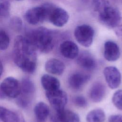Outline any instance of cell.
<instances>
[{"instance_id":"cell-1","label":"cell","mask_w":122,"mask_h":122,"mask_svg":"<svg viewBox=\"0 0 122 122\" xmlns=\"http://www.w3.org/2000/svg\"><path fill=\"white\" fill-rule=\"evenodd\" d=\"M36 49L26 37L17 36L14 42L13 59L22 71L31 73L35 71L37 61Z\"/></svg>"},{"instance_id":"cell-2","label":"cell","mask_w":122,"mask_h":122,"mask_svg":"<svg viewBox=\"0 0 122 122\" xmlns=\"http://www.w3.org/2000/svg\"><path fill=\"white\" fill-rule=\"evenodd\" d=\"M36 50L48 53L53 48L54 40L51 32L44 27H40L30 31L26 37Z\"/></svg>"},{"instance_id":"cell-3","label":"cell","mask_w":122,"mask_h":122,"mask_svg":"<svg viewBox=\"0 0 122 122\" xmlns=\"http://www.w3.org/2000/svg\"><path fill=\"white\" fill-rule=\"evenodd\" d=\"M54 5L46 3L27 10L25 14L26 21L31 25H37L48 20L50 11Z\"/></svg>"},{"instance_id":"cell-4","label":"cell","mask_w":122,"mask_h":122,"mask_svg":"<svg viewBox=\"0 0 122 122\" xmlns=\"http://www.w3.org/2000/svg\"><path fill=\"white\" fill-rule=\"evenodd\" d=\"M99 20L105 26L110 29L114 28L121 21V13L117 8L108 5L99 12Z\"/></svg>"},{"instance_id":"cell-5","label":"cell","mask_w":122,"mask_h":122,"mask_svg":"<svg viewBox=\"0 0 122 122\" xmlns=\"http://www.w3.org/2000/svg\"><path fill=\"white\" fill-rule=\"evenodd\" d=\"M20 83L14 77H6L0 83V97L1 99L7 97L17 98L20 95Z\"/></svg>"},{"instance_id":"cell-6","label":"cell","mask_w":122,"mask_h":122,"mask_svg":"<svg viewBox=\"0 0 122 122\" xmlns=\"http://www.w3.org/2000/svg\"><path fill=\"white\" fill-rule=\"evenodd\" d=\"M74 35L79 43L85 47H89L92 43L94 31L91 26L82 24L77 26Z\"/></svg>"},{"instance_id":"cell-7","label":"cell","mask_w":122,"mask_h":122,"mask_svg":"<svg viewBox=\"0 0 122 122\" xmlns=\"http://www.w3.org/2000/svg\"><path fill=\"white\" fill-rule=\"evenodd\" d=\"M46 97L52 107L58 112L64 109L68 101V97L65 92L61 89L46 92Z\"/></svg>"},{"instance_id":"cell-8","label":"cell","mask_w":122,"mask_h":122,"mask_svg":"<svg viewBox=\"0 0 122 122\" xmlns=\"http://www.w3.org/2000/svg\"><path fill=\"white\" fill-rule=\"evenodd\" d=\"M103 75L108 86L112 89L117 88L121 82V74L114 66H107L103 70Z\"/></svg>"},{"instance_id":"cell-9","label":"cell","mask_w":122,"mask_h":122,"mask_svg":"<svg viewBox=\"0 0 122 122\" xmlns=\"http://www.w3.org/2000/svg\"><path fill=\"white\" fill-rule=\"evenodd\" d=\"M69 15L63 9L53 6L49 17V20L52 24L57 27H62L68 22Z\"/></svg>"},{"instance_id":"cell-10","label":"cell","mask_w":122,"mask_h":122,"mask_svg":"<svg viewBox=\"0 0 122 122\" xmlns=\"http://www.w3.org/2000/svg\"><path fill=\"white\" fill-rule=\"evenodd\" d=\"M89 75L81 72H75L70 76L68 83L72 89L79 90L81 89L90 80Z\"/></svg>"},{"instance_id":"cell-11","label":"cell","mask_w":122,"mask_h":122,"mask_svg":"<svg viewBox=\"0 0 122 122\" xmlns=\"http://www.w3.org/2000/svg\"><path fill=\"white\" fill-rule=\"evenodd\" d=\"M60 51L62 55L69 59H73L78 57L79 50L78 46L71 41H65L60 46Z\"/></svg>"},{"instance_id":"cell-12","label":"cell","mask_w":122,"mask_h":122,"mask_svg":"<svg viewBox=\"0 0 122 122\" xmlns=\"http://www.w3.org/2000/svg\"><path fill=\"white\" fill-rule=\"evenodd\" d=\"M104 57L109 61H117L120 56V51L119 46L115 42L108 41L105 42L104 45Z\"/></svg>"},{"instance_id":"cell-13","label":"cell","mask_w":122,"mask_h":122,"mask_svg":"<svg viewBox=\"0 0 122 122\" xmlns=\"http://www.w3.org/2000/svg\"><path fill=\"white\" fill-rule=\"evenodd\" d=\"M0 119L2 122H25L20 113L2 106L0 108Z\"/></svg>"},{"instance_id":"cell-14","label":"cell","mask_w":122,"mask_h":122,"mask_svg":"<svg viewBox=\"0 0 122 122\" xmlns=\"http://www.w3.org/2000/svg\"><path fill=\"white\" fill-rule=\"evenodd\" d=\"M77 64L87 70H92L96 67V61L93 57L88 52L83 51L77 57Z\"/></svg>"},{"instance_id":"cell-15","label":"cell","mask_w":122,"mask_h":122,"mask_svg":"<svg viewBox=\"0 0 122 122\" xmlns=\"http://www.w3.org/2000/svg\"><path fill=\"white\" fill-rule=\"evenodd\" d=\"M45 69L50 74L60 75L63 73L65 65L62 61L56 59H51L45 64Z\"/></svg>"},{"instance_id":"cell-16","label":"cell","mask_w":122,"mask_h":122,"mask_svg":"<svg viewBox=\"0 0 122 122\" xmlns=\"http://www.w3.org/2000/svg\"><path fill=\"white\" fill-rule=\"evenodd\" d=\"M106 93L105 87L100 82H95L90 91V97L94 102H99L104 98Z\"/></svg>"},{"instance_id":"cell-17","label":"cell","mask_w":122,"mask_h":122,"mask_svg":"<svg viewBox=\"0 0 122 122\" xmlns=\"http://www.w3.org/2000/svg\"><path fill=\"white\" fill-rule=\"evenodd\" d=\"M41 82L42 87L46 92L52 91L60 89V82L56 77L49 75L44 74L42 76Z\"/></svg>"},{"instance_id":"cell-18","label":"cell","mask_w":122,"mask_h":122,"mask_svg":"<svg viewBox=\"0 0 122 122\" xmlns=\"http://www.w3.org/2000/svg\"><path fill=\"white\" fill-rule=\"evenodd\" d=\"M56 118L59 122H80L79 116L75 112L66 109L56 112Z\"/></svg>"},{"instance_id":"cell-19","label":"cell","mask_w":122,"mask_h":122,"mask_svg":"<svg viewBox=\"0 0 122 122\" xmlns=\"http://www.w3.org/2000/svg\"><path fill=\"white\" fill-rule=\"evenodd\" d=\"M34 112L37 120L39 122H45L50 113L48 106L44 102L37 103L34 108Z\"/></svg>"},{"instance_id":"cell-20","label":"cell","mask_w":122,"mask_h":122,"mask_svg":"<svg viewBox=\"0 0 122 122\" xmlns=\"http://www.w3.org/2000/svg\"><path fill=\"white\" fill-rule=\"evenodd\" d=\"M21 92L20 96L30 101V97L34 93L35 87L33 82L28 78H23L20 83Z\"/></svg>"},{"instance_id":"cell-21","label":"cell","mask_w":122,"mask_h":122,"mask_svg":"<svg viewBox=\"0 0 122 122\" xmlns=\"http://www.w3.org/2000/svg\"><path fill=\"white\" fill-rule=\"evenodd\" d=\"M105 119L104 112L101 109H93L87 114V122H104Z\"/></svg>"},{"instance_id":"cell-22","label":"cell","mask_w":122,"mask_h":122,"mask_svg":"<svg viewBox=\"0 0 122 122\" xmlns=\"http://www.w3.org/2000/svg\"><path fill=\"white\" fill-rule=\"evenodd\" d=\"M10 3L8 0H0V15L6 18L10 15Z\"/></svg>"},{"instance_id":"cell-23","label":"cell","mask_w":122,"mask_h":122,"mask_svg":"<svg viewBox=\"0 0 122 122\" xmlns=\"http://www.w3.org/2000/svg\"><path fill=\"white\" fill-rule=\"evenodd\" d=\"M10 39L7 33L4 30H0V49L1 51L6 50L9 47Z\"/></svg>"},{"instance_id":"cell-24","label":"cell","mask_w":122,"mask_h":122,"mask_svg":"<svg viewBox=\"0 0 122 122\" xmlns=\"http://www.w3.org/2000/svg\"><path fill=\"white\" fill-rule=\"evenodd\" d=\"M112 102L119 110H122V90L116 91L112 97Z\"/></svg>"},{"instance_id":"cell-25","label":"cell","mask_w":122,"mask_h":122,"mask_svg":"<svg viewBox=\"0 0 122 122\" xmlns=\"http://www.w3.org/2000/svg\"><path fill=\"white\" fill-rule=\"evenodd\" d=\"M94 10L99 13L106 6L108 5L107 0H92Z\"/></svg>"},{"instance_id":"cell-26","label":"cell","mask_w":122,"mask_h":122,"mask_svg":"<svg viewBox=\"0 0 122 122\" xmlns=\"http://www.w3.org/2000/svg\"><path fill=\"white\" fill-rule=\"evenodd\" d=\"M74 103L79 107L84 108L87 106V102L85 98L82 96H77L73 99Z\"/></svg>"},{"instance_id":"cell-27","label":"cell","mask_w":122,"mask_h":122,"mask_svg":"<svg viewBox=\"0 0 122 122\" xmlns=\"http://www.w3.org/2000/svg\"><path fill=\"white\" fill-rule=\"evenodd\" d=\"M109 122H122V115L120 114L111 115L109 118Z\"/></svg>"},{"instance_id":"cell-28","label":"cell","mask_w":122,"mask_h":122,"mask_svg":"<svg viewBox=\"0 0 122 122\" xmlns=\"http://www.w3.org/2000/svg\"><path fill=\"white\" fill-rule=\"evenodd\" d=\"M116 34L120 38H122V25L118 27L115 30Z\"/></svg>"},{"instance_id":"cell-29","label":"cell","mask_w":122,"mask_h":122,"mask_svg":"<svg viewBox=\"0 0 122 122\" xmlns=\"http://www.w3.org/2000/svg\"><path fill=\"white\" fill-rule=\"evenodd\" d=\"M51 122H59L57 120V118L55 116H53L51 118Z\"/></svg>"},{"instance_id":"cell-30","label":"cell","mask_w":122,"mask_h":122,"mask_svg":"<svg viewBox=\"0 0 122 122\" xmlns=\"http://www.w3.org/2000/svg\"><path fill=\"white\" fill-rule=\"evenodd\" d=\"M2 71H3V66L2 64V63L0 62V75H2Z\"/></svg>"},{"instance_id":"cell-31","label":"cell","mask_w":122,"mask_h":122,"mask_svg":"<svg viewBox=\"0 0 122 122\" xmlns=\"http://www.w3.org/2000/svg\"></svg>"}]
</instances>
